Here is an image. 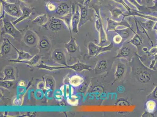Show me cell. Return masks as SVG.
Instances as JSON below:
<instances>
[{
	"label": "cell",
	"instance_id": "obj_32",
	"mask_svg": "<svg viewBox=\"0 0 157 117\" xmlns=\"http://www.w3.org/2000/svg\"><path fill=\"white\" fill-rule=\"evenodd\" d=\"M91 1H92V0H86L84 5L87 6L88 4H89V3ZM98 1H102L103 0H98Z\"/></svg>",
	"mask_w": 157,
	"mask_h": 117
},
{
	"label": "cell",
	"instance_id": "obj_13",
	"mask_svg": "<svg viewBox=\"0 0 157 117\" xmlns=\"http://www.w3.org/2000/svg\"><path fill=\"white\" fill-rule=\"evenodd\" d=\"M4 77L1 78V81H13L15 80L16 78L15 72L13 68L11 67H8L4 70Z\"/></svg>",
	"mask_w": 157,
	"mask_h": 117
},
{
	"label": "cell",
	"instance_id": "obj_21",
	"mask_svg": "<svg viewBox=\"0 0 157 117\" xmlns=\"http://www.w3.org/2000/svg\"><path fill=\"white\" fill-rule=\"evenodd\" d=\"M83 78L78 75H74L71 78L70 80V84L74 86H78L83 82Z\"/></svg>",
	"mask_w": 157,
	"mask_h": 117
},
{
	"label": "cell",
	"instance_id": "obj_14",
	"mask_svg": "<svg viewBox=\"0 0 157 117\" xmlns=\"http://www.w3.org/2000/svg\"><path fill=\"white\" fill-rule=\"evenodd\" d=\"M70 8L68 4L66 3H61L58 5L57 8L56 13L58 15L65 16L69 13Z\"/></svg>",
	"mask_w": 157,
	"mask_h": 117
},
{
	"label": "cell",
	"instance_id": "obj_35",
	"mask_svg": "<svg viewBox=\"0 0 157 117\" xmlns=\"http://www.w3.org/2000/svg\"><path fill=\"white\" fill-rule=\"evenodd\" d=\"M21 1L23 2H26L28 0H21Z\"/></svg>",
	"mask_w": 157,
	"mask_h": 117
},
{
	"label": "cell",
	"instance_id": "obj_8",
	"mask_svg": "<svg viewBox=\"0 0 157 117\" xmlns=\"http://www.w3.org/2000/svg\"><path fill=\"white\" fill-rule=\"evenodd\" d=\"M52 59L56 62L63 66H67L66 57L63 50L57 48L55 50L52 54Z\"/></svg>",
	"mask_w": 157,
	"mask_h": 117
},
{
	"label": "cell",
	"instance_id": "obj_31",
	"mask_svg": "<svg viewBox=\"0 0 157 117\" xmlns=\"http://www.w3.org/2000/svg\"><path fill=\"white\" fill-rule=\"evenodd\" d=\"M154 97L157 98V87L154 91Z\"/></svg>",
	"mask_w": 157,
	"mask_h": 117
},
{
	"label": "cell",
	"instance_id": "obj_25",
	"mask_svg": "<svg viewBox=\"0 0 157 117\" xmlns=\"http://www.w3.org/2000/svg\"><path fill=\"white\" fill-rule=\"evenodd\" d=\"M13 81H1V86L6 89H9L13 85L14 82Z\"/></svg>",
	"mask_w": 157,
	"mask_h": 117
},
{
	"label": "cell",
	"instance_id": "obj_28",
	"mask_svg": "<svg viewBox=\"0 0 157 117\" xmlns=\"http://www.w3.org/2000/svg\"><path fill=\"white\" fill-rule=\"evenodd\" d=\"M114 41L116 43L118 44L120 43L122 41V38L119 35L116 36L114 37Z\"/></svg>",
	"mask_w": 157,
	"mask_h": 117
},
{
	"label": "cell",
	"instance_id": "obj_17",
	"mask_svg": "<svg viewBox=\"0 0 157 117\" xmlns=\"http://www.w3.org/2000/svg\"><path fill=\"white\" fill-rule=\"evenodd\" d=\"M59 18L63 21L66 28L71 33L72 31V11L67 15Z\"/></svg>",
	"mask_w": 157,
	"mask_h": 117
},
{
	"label": "cell",
	"instance_id": "obj_23",
	"mask_svg": "<svg viewBox=\"0 0 157 117\" xmlns=\"http://www.w3.org/2000/svg\"><path fill=\"white\" fill-rule=\"evenodd\" d=\"M38 45L41 48L45 49L48 48L50 45V43L48 40V38L44 37L42 39L40 40L39 42H38Z\"/></svg>",
	"mask_w": 157,
	"mask_h": 117
},
{
	"label": "cell",
	"instance_id": "obj_12",
	"mask_svg": "<svg viewBox=\"0 0 157 117\" xmlns=\"http://www.w3.org/2000/svg\"><path fill=\"white\" fill-rule=\"evenodd\" d=\"M11 45L13 48H14L17 53L18 57L16 59L17 60L27 61L31 59L34 56L33 55H31L29 53L24 52V51H19L17 48H16L11 43Z\"/></svg>",
	"mask_w": 157,
	"mask_h": 117
},
{
	"label": "cell",
	"instance_id": "obj_3",
	"mask_svg": "<svg viewBox=\"0 0 157 117\" xmlns=\"http://www.w3.org/2000/svg\"><path fill=\"white\" fill-rule=\"evenodd\" d=\"M2 8L8 15L13 17L19 18L22 14V10L19 4L13 3L1 0Z\"/></svg>",
	"mask_w": 157,
	"mask_h": 117
},
{
	"label": "cell",
	"instance_id": "obj_36",
	"mask_svg": "<svg viewBox=\"0 0 157 117\" xmlns=\"http://www.w3.org/2000/svg\"><path fill=\"white\" fill-rule=\"evenodd\" d=\"M146 1H147V2H151V1L153 2V1L154 0H146Z\"/></svg>",
	"mask_w": 157,
	"mask_h": 117
},
{
	"label": "cell",
	"instance_id": "obj_37",
	"mask_svg": "<svg viewBox=\"0 0 157 117\" xmlns=\"http://www.w3.org/2000/svg\"><path fill=\"white\" fill-rule=\"evenodd\" d=\"M3 1H6V2H7V1H8V0H3Z\"/></svg>",
	"mask_w": 157,
	"mask_h": 117
},
{
	"label": "cell",
	"instance_id": "obj_26",
	"mask_svg": "<svg viewBox=\"0 0 157 117\" xmlns=\"http://www.w3.org/2000/svg\"><path fill=\"white\" fill-rule=\"evenodd\" d=\"M130 52L129 48L128 47H124L121 49L119 56L125 57L129 55Z\"/></svg>",
	"mask_w": 157,
	"mask_h": 117
},
{
	"label": "cell",
	"instance_id": "obj_24",
	"mask_svg": "<svg viewBox=\"0 0 157 117\" xmlns=\"http://www.w3.org/2000/svg\"><path fill=\"white\" fill-rule=\"evenodd\" d=\"M124 72V68L122 65L118 66L115 73V76L117 78H119L122 76Z\"/></svg>",
	"mask_w": 157,
	"mask_h": 117
},
{
	"label": "cell",
	"instance_id": "obj_33",
	"mask_svg": "<svg viewBox=\"0 0 157 117\" xmlns=\"http://www.w3.org/2000/svg\"><path fill=\"white\" fill-rule=\"evenodd\" d=\"M42 1H44V2H48V1H63V0H42Z\"/></svg>",
	"mask_w": 157,
	"mask_h": 117
},
{
	"label": "cell",
	"instance_id": "obj_15",
	"mask_svg": "<svg viewBox=\"0 0 157 117\" xmlns=\"http://www.w3.org/2000/svg\"><path fill=\"white\" fill-rule=\"evenodd\" d=\"M40 58L38 55H35L31 59L27 61H17V60L11 59L8 61L10 62H15V63H22L28 64L30 66L36 65L40 60Z\"/></svg>",
	"mask_w": 157,
	"mask_h": 117
},
{
	"label": "cell",
	"instance_id": "obj_7",
	"mask_svg": "<svg viewBox=\"0 0 157 117\" xmlns=\"http://www.w3.org/2000/svg\"><path fill=\"white\" fill-rule=\"evenodd\" d=\"M47 25H48V28L52 31L60 30L63 25H64L65 26L62 20L55 17H51L48 18V22Z\"/></svg>",
	"mask_w": 157,
	"mask_h": 117
},
{
	"label": "cell",
	"instance_id": "obj_30",
	"mask_svg": "<svg viewBox=\"0 0 157 117\" xmlns=\"http://www.w3.org/2000/svg\"><path fill=\"white\" fill-rule=\"evenodd\" d=\"M78 1V4H81V5H84L85 2L86 0H77Z\"/></svg>",
	"mask_w": 157,
	"mask_h": 117
},
{
	"label": "cell",
	"instance_id": "obj_6",
	"mask_svg": "<svg viewBox=\"0 0 157 117\" xmlns=\"http://www.w3.org/2000/svg\"><path fill=\"white\" fill-rule=\"evenodd\" d=\"M23 40L27 45L33 47L38 43L39 40L38 36L35 32L30 30H29L24 34Z\"/></svg>",
	"mask_w": 157,
	"mask_h": 117
},
{
	"label": "cell",
	"instance_id": "obj_18",
	"mask_svg": "<svg viewBox=\"0 0 157 117\" xmlns=\"http://www.w3.org/2000/svg\"><path fill=\"white\" fill-rule=\"evenodd\" d=\"M48 21V18L47 14H43L37 17L32 21L33 23L41 25H46Z\"/></svg>",
	"mask_w": 157,
	"mask_h": 117
},
{
	"label": "cell",
	"instance_id": "obj_19",
	"mask_svg": "<svg viewBox=\"0 0 157 117\" xmlns=\"http://www.w3.org/2000/svg\"><path fill=\"white\" fill-rule=\"evenodd\" d=\"M145 106L147 111L151 113L155 112L157 108V104L153 100H149L147 102Z\"/></svg>",
	"mask_w": 157,
	"mask_h": 117
},
{
	"label": "cell",
	"instance_id": "obj_4",
	"mask_svg": "<svg viewBox=\"0 0 157 117\" xmlns=\"http://www.w3.org/2000/svg\"><path fill=\"white\" fill-rule=\"evenodd\" d=\"M80 10V20L78 24V28L92 19L93 13L92 9H89L87 6L78 4Z\"/></svg>",
	"mask_w": 157,
	"mask_h": 117
},
{
	"label": "cell",
	"instance_id": "obj_9",
	"mask_svg": "<svg viewBox=\"0 0 157 117\" xmlns=\"http://www.w3.org/2000/svg\"><path fill=\"white\" fill-rule=\"evenodd\" d=\"M72 30L74 33L78 32V25L80 20V10L79 7L75 8V6L72 5Z\"/></svg>",
	"mask_w": 157,
	"mask_h": 117
},
{
	"label": "cell",
	"instance_id": "obj_34",
	"mask_svg": "<svg viewBox=\"0 0 157 117\" xmlns=\"http://www.w3.org/2000/svg\"><path fill=\"white\" fill-rule=\"evenodd\" d=\"M136 1L137 3H138V4H139V5H140L142 0H136Z\"/></svg>",
	"mask_w": 157,
	"mask_h": 117
},
{
	"label": "cell",
	"instance_id": "obj_2",
	"mask_svg": "<svg viewBox=\"0 0 157 117\" xmlns=\"http://www.w3.org/2000/svg\"><path fill=\"white\" fill-rule=\"evenodd\" d=\"M38 67L40 68L48 70L49 71L56 70L62 69H70L74 70L77 72H81L83 70H92V66H91L86 65L85 64L81 62H78L72 65L63 66L55 67L43 64L38 66Z\"/></svg>",
	"mask_w": 157,
	"mask_h": 117
},
{
	"label": "cell",
	"instance_id": "obj_27",
	"mask_svg": "<svg viewBox=\"0 0 157 117\" xmlns=\"http://www.w3.org/2000/svg\"><path fill=\"white\" fill-rule=\"evenodd\" d=\"M107 67V63L105 60H102L98 64V68L100 70H103L106 69Z\"/></svg>",
	"mask_w": 157,
	"mask_h": 117
},
{
	"label": "cell",
	"instance_id": "obj_11",
	"mask_svg": "<svg viewBox=\"0 0 157 117\" xmlns=\"http://www.w3.org/2000/svg\"><path fill=\"white\" fill-rule=\"evenodd\" d=\"M65 48L67 50L68 53H74L76 52L78 49V45L76 42V40L71 35V38L69 42L65 43Z\"/></svg>",
	"mask_w": 157,
	"mask_h": 117
},
{
	"label": "cell",
	"instance_id": "obj_22",
	"mask_svg": "<svg viewBox=\"0 0 157 117\" xmlns=\"http://www.w3.org/2000/svg\"><path fill=\"white\" fill-rule=\"evenodd\" d=\"M58 6L56 3L53 1H48L45 3V8L48 12H55Z\"/></svg>",
	"mask_w": 157,
	"mask_h": 117
},
{
	"label": "cell",
	"instance_id": "obj_1",
	"mask_svg": "<svg viewBox=\"0 0 157 117\" xmlns=\"http://www.w3.org/2000/svg\"><path fill=\"white\" fill-rule=\"evenodd\" d=\"M1 35L5 34L10 35L14 39L19 41L22 37V33L21 31L16 28L15 25L12 24V21H10L6 16L1 19Z\"/></svg>",
	"mask_w": 157,
	"mask_h": 117
},
{
	"label": "cell",
	"instance_id": "obj_10",
	"mask_svg": "<svg viewBox=\"0 0 157 117\" xmlns=\"http://www.w3.org/2000/svg\"><path fill=\"white\" fill-rule=\"evenodd\" d=\"M22 2V4L20 5L22 11V15L17 19L15 20V21H12V24L15 26L17 24L22 22L24 20L29 18L31 16L33 12V8L23 4V2Z\"/></svg>",
	"mask_w": 157,
	"mask_h": 117
},
{
	"label": "cell",
	"instance_id": "obj_29",
	"mask_svg": "<svg viewBox=\"0 0 157 117\" xmlns=\"http://www.w3.org/2000/svg\"><path fill=\"white\" fill-rule=\"evenodd\" d=\"M153 2L154 4L153 6H152L151 7H150V8H151V9H157V0H154L153 1Z\"/></svg>",
	"mask_w": 157,
	"mask_h": 117
},
{
	"label": "cell",
	"instance_id": "obj_16",
	"mask_svg": "<svg viewBox=\"0 0 157 117\" xmlns=\"http://www.w3.org/2000/svg\"><path fill=\"white\" fill-rule=\"evenodd\" d=\"M11 47V42L8 39H5L1 45V54L2 55H6L10 52Z\"/></svg>",
	"mask_w": 157,
	"mask_h": 117
},
{
	"label": "cell",
	"instance_id": "obj_20",
	"mask_svg": "<svg viewBox=\"0 0 157 117\" xmlns=\"http://www.w3.org/2000/svg\"><path fill=\"white\" fill-rule=\"evenodd\" d=\"M139 80L142 83H146L150 80L151 75L148 72L143 71L138 74Z\"/></svg>",
	"mask_w": 157,
	"mask_h": 117
},
{
	"label": "cell",
	"instance_id": "obj_5",
	"mask_svg": "<svg viewBox=\"0 0 157 117\" xmlns=\"http://www.w3.org/2000/svg\"><path fill=\"white\" fill-rule=\"evenodd\" d=\"M113 45L111 43L110 45L108 46L102 47L98 46L94 43L90 42L88 44V53L90 55H92V56L95 55V56L101 53L110 51L113 47Z\"/></svg>",
	"mask_w": 157,
	"mask_h": 117
}]
</instances>
